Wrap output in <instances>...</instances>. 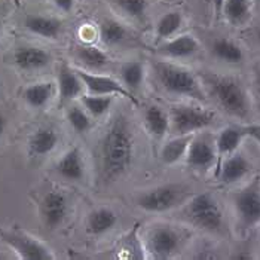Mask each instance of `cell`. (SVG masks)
<instances>
[{
	"mask_svg": "<svg viewBox=\"0 0 260 260\" xmlns=\"http://www.w3.org/2000/svg\"><path fill=\"white\" fill-rule=\"evenodd\" d=\"M82 107L89 113L92 118H100L104 113L109 112V109L113 104V95H92L86 94L80 97Z\"/></svg>",
	"mask_w": 260,
	"mask_h": 260,
	"instance_id": "4dcf8cb0",
	"label": "cell"
},
{
	"mask_svg": "<svg viewBox=\"0 0 260 260\" xmlns=\"http://www.w3.org/2000/svg\"><path fill=\"white\" fill-rule=\"evenodd\" d=\"M146 129L155 139H164L170 133V115L158 104H150L143 112Z\"/></svg>",
	"mask_w": 260,
	"mask_h": 260,
	"instance_id": "d6986e66",
	"label": "cell"
},
{
	"mask_svg": "<svg viewBox=\"0 0 260 260\" xmlns=\"http://www.w3.org/2000/svg\"><path fill=\"white\" fill-rule=\"evenodd\" d=\"M101 42L106 46H118L128 38L126 28L115 20H106L100 25Z\"/></svg>",
	"mask_w": 260,
	"mask_h": 260,
	"instance_id": "f546056e",
	"label": "cell"
},
{
	"mask_svg": "<svg viewBox=\"0 0 260 260\" xmlns=\"http://www.w3.org/2000/svg\"><path fill=\"white\" fill-rule=\"evenodd\" d=\"M58 144V134L52 128H39L28 140V150L33 156H46Z\"/></svg>",
	"mask_w": 260,
	"mask_h": 260,
	"instance_id": "7402d4cb",
	"label": "cell"
},
{
	"mask_svg": "<svg viewBox=\"0 0 260 260\" xmlns=\"http://www.w3.org/2000/svg\"><path fill=\"white\" fill-rule=\"evenodd\" d=\"M256 39H257V42H259L260 45V27L257 28V31H256Z\"/></svg>",
	"mask_w": 260,
	"mask_h": 260,
	"instance_id": "ab89813d",
	"label": "cell"
},
{
	"mask_svg": "<svg viewBox=\"0 0 260 260\" xmlns=\"http://www.w3.org/2000/svg\"><path fill=\"white\" fill-rule=\"evenodd\" d=\"M99 181L110 184L123 177L134 160V134L129 120L118 115L110 120L97 149Z\"/></svg>",
	"mask_w": 260,
	"mask_h": 260,
	"instance_id": "6da1fadb",
	"label": "cell"
},
{
	"mask_svg": "<svg viewBox=\"0 0 260 260\" xmlns=\"http://www.w3.org/2000/svg\"><path fill=\"white\" fill-rule=\"evenodd\" d=\"M0 241L11 247L22 260H54L52 251L35 237L22 231H5L0 228Z\"/></svg>",
	"mask_w": 260,
	"mask_h": 260,
	"instance_id": "9c48e42d",
	"label": "cell"
},
{
	"mask_svg": "<svg viewBox=\"0 0 260 260\" xmlns=\"http://www.w3.org/2000/svg\"><path fill=\"white\" fill-rule=\"evenodd\" d=\"M221 15L234 27H241L251 18V0H224Z\"/></svg>",
	"mask_w": 260,
	"mask_h": 260,
	"instance_id": "484cf974",
	"label": "cell"
},
{
	"mask_svg": "<svg viewBox=\"0 0 260 260\" xmlns=\"http://www.w3.org/2000/svg\"><path fill=\"white\" fill-rule=\"evenodd\" d=\"M189 198V190L179 183H167L143 190L136 198L137 207L147 213H167L179 205H183Z\"/></svg>",
	"mask_w": 260,
	"mask_h": 260,
	"instance_id": "ba28073f",
	"label": "cell"
},
{
	"mask_svg": "<svg viewBox=\"0 0 260 260\" xmlns=\"http://www.w3.org/2000/svg\"><path fill=\"white\" fill-rule=\"evenodd\" d=\"M0 259H6V256H2V254H0Z\"/></svg>",
	"mask_w": 260,
	"mask_h": 260,
	"instance_id": "b9f144b4",
	"label": "cell"
},
{
	"mask_svg": "<svg viewBox=\"0 0 260 260\" xmlns=\"http://www.w3.org/2000/svg\"><path fill=\"white\" fill-rule=\"evenodd\" d=\"M67 120H69L70 126L78 134L86 133L92 126V120H91L89 113L86 110H83V107H80L78 104H72L67 109Z\"/></svg>",
	"mask_w": 260,
	"mask_h": 260,
	"instance_id": "d6a6232c",
	"label": "cell"
},
{
	"mask_svg": "<svg viewBox=\"0 0 260 260\" xmlns=\"http://www.w3.org/2000/svg\"><path fill=\"white\" fill-rule=\"evenodd\" d=\"M201 51V45L192 35H180L174 39H167L158 48L162 57L170 60H187Z\"/></svg>",
	"mask_w": 260,
	"mask_h": 260,
	"instance_id": "5bb4252c",
	"label": "cell"
},
{
	"mask_svg": "<svg viewBox=\"0 0 260 260\" xmlns=\"http://www.w3.org/2000/svg\"><path fill=\"white\" fill-rule=\"evenodd\" d=\"M231 204L237 229L241 234L260 226V174L237 189L231 197Z\"/></svg>",
	"mask_w": 260,
	"mask_h": 260,
	"instance_id": "5b68a950",
	"label": "cell"
},
{
	"mask_svg": "<svg viewBox=\"0 0 260 260\" xmlns=\"http://www.w3.org/2000/svg\"><path fill=\"white\" fill-rule=\"evenodd\" d=\"M137 228L139 224H136L133 231L120 240L118 247L120 259H146L144 245L137 238Z\"/></svg>",
	"mask_w": 260,
	"mask_h": 260,
	"instance_id": "f1b7e54d",
	"label": "cell"
},
{
	"mask_svg": "<svg viewBox=\"0 0 260 260\" xmlns=\"http://www.w3.org/2000/svg\"><path fill=\"white\" fill-rule=\"evenodd\" d=\"M170 131L174 136L197 134L213 125L216 113L198 104L179 103L173 104L170 112Z\"/></svg>",
	"mask_w": 260,
	"mask_h": 260,
	"instance_id": "52a82bcc",
	"label": "cell"
},
{
	"mask_svg": "<svg viewBox=\"0 0 260 260\" xmlns=\"http://www.w3.org/2000/svg\"><path fill=\"white\" fill-rule=\"evenodd\" d=\"M54 94H55V83L54 82H38V83H33L24 89L22 99L30 107L42 109L52 100Z\"/></svg>",
	"mask_w": 260,
	"mask_h": 260,
	"instance_id": "cb8c5ba5",
	"label": "cell"
},
{
	"mask_svg": "<svg viewBox=\"0 0 260 260\" xmlns=\"http://www.w3.org/2000/svg\"><path fill=\"white\" fill-rule=\"evenodd\" d=\"M214 58L226 64H240L244 61V51L237 42L226 38H217L211 45Z\"/></svg>",
	"mask_w": 260,
	"mask_h": 260,
	"instance_id": "4316f807",
	"label": "cell"
},
{
	"mask_svg": "<svg viewBox=\"0 0 260 260\" xmlns=\"http://www.w3.org/2000/svg\"><path fill=\"white\" fill-rule=\"evenodd\" d=\"M76 73L82 80L88 94H92V95H119L123 99H128L133 104H139L136 95L131 94L119 80L109 78V76L97 75V73H91L86 70H78Z\"/></svg>",
	"mask_w": 260,
	"mask_h": 260,
	"instance_id": "8fae6325",
	"label": "cell"
},
{
	"mask_svg": "<svg viewBox=\"0 0 260 260\" xmlns=\"http://www.w3.org/2000/svg\"><path fill=\"white\" fill-rule=\"evenodd\" d=\"M183 24V15L180 12H168L160 17L156 24V40H167L174 36Z\"/></svg>",
	"mask_w": 260,
	"mask_h": 260,
	"instance_id": "1f68e13d",
	"label": "cell"
},
{
	"mask_svg": "<svg viewBox=\"0 0 260 260\" xmlns=\"http://www.w3.org/2000/svg\"><path fill=\"white\" fill-rule=\"evenodd\" d=\"M254 91H256V99H257V106L260 110V70L256 73V79H254Z\"/></svg>",
	"mask_w": 260,
	"mask_h": 260,
	"instance_id": "8d00e7d4",
	"label": "cell"
},
{
	"mask_svg": "<svg viewBox=\"0 0 260 260\" xmlns=\"http://www.w3.org/2000/svg\"><path fill=\"white\" fill-rule=\"evenodd\" d=\"M217 160V149L214 136L207 133H197L186 152L187 165L197 173L210 171Z\"/></svg>",
	"mask_w": 260,
	"mask_h": 260,
	"instance_id": "30bf717a",
	"label": "cell"
},
{
	"mask_svg": "<svg viewBox=\"0 0 260 260\" xmlns=\"http://www.w3.org/2000/svg\"><path fill=\"white\" fill-rule=\"evenodd\" d=\"M14 62L24 72H35L49 66L51 55L39 46H21L14 54Z\"/></svg>",
	"mask_w": 260,
	"mask_h": 260,
	"instance_id": "2e32d148",
	"label": "cell"
},
{
	"mask_svg": "<svg viewBox=\"0 0 260 260\" xmlns=\"http://www.w3.org/2000/svg\"><path fill=\"white\" fill-rule=\"evenodd\" d=\"M55 171L61 179L69 181H80L85 177V164L82 150L79 147L69 149L58 162L55 164Z\"/></svg>",
	"mask_w": 260,
	"mask_h": 260,
	"instance_id": "9a60e30c",
	"label": "cell"
},
{
	"mask_svg": "<svg viewBox=\"0 0 260 260\" xmlns=\"http://www.w3.org/2000/svg\"><path fill=\"white\" fill-rule=\"evenodd\" d=\"M183 219L204 232L219 234L224 223V216L219 201L211 193H198L183 204Z\"/></svg>",
	"mask_w": 260,
	"mask_h": 260,
	"instance_id": "277c9868",
	"label": "cell"
},
{
	"mask_svg": "<svg viewBox=\"0 0 260 260\" xmlns=\"http://www.w3.org/2000/svg\"><path fill=\"white\" fill-rule=\"evenodd\" d=\"M2 30H3V21L0 18V33H2Z\"/></svg>",
	"mask_w": 260,
	"mask_h": 260,
	"instance_id": "60d3db41",
	"label": "cell"
},
{
	"mask_svg": "<svg viewBox=\"0 0 260 260\" xmlns=\"http://www.w3.org/2000/svg\"><path fill=\"white\" fill-rule=\"evenodd\" d=\"M144 76H146V67L143 61H128L120 66L119 82L134 95L137 91H140L141 85L144 82Z\"/></svg>",
	"mask_w": 260,
	"mask_h": 260,
	"instance_id": "603a6c76",
	"label": "cell"
},
{
	"mask_svg": "<svg viewBox=\"0 0 260 260\" xmlns=\"http://www.w3.org/2000/svg\"><path fill=\"white\" fill-rule=\"evenodd\" d=\"M251 168L253 165L247 155L238 149L219 164V180L223 184H235L245 179L250 174Z\"/></svg>",
	"mask_w": 260,
	"mask_h": 260,
	"instance_id": "4fadbf2b",
	"label": "cell"
},
{
	"mask_svg": "<svg viewBox=\"0 0 260 260\" xmlns=\"http://www.w3.org/2000/svg\"><path fill=\"white\" fill-rule=\"evenodd\" d=\"M201 83L224 113L240 120H247L251 116V99L244 83L235 76L220 75L216 72H201Z\"/></svg>",
	"mask_w": 260,
	"mask_h": 260,
	"instance_id": "7a4b0ae2",
	"label": "cell"
},
{
	"mask_svg": "<svg viewBox=\"0 0 260 260\" xmlns=\"http://www.w3.org/2000/svg\"><path fill=\"white\" fill-rule=\"evenodd\" d=\"M82 88L83 83L78 76V73L73 69H70L67 64H61L58 78H57V89H58L61 104L78 99L82 94Z\"/></svg>",
	"mask_w": 260,
	"mask_h": 260,
	"instance_id": "ac0fdd59",
	"label": "cell"
},
{
	"mask_svg": "<svg viewBox=\"0 0 260 260\" xmlns=\"http://www.w3.org/2000/svg\"><path fill=\"white\" fill-rule=\"evenodd\" d=\"M244 133H245V137H251L253 140H256L260 144V123L244 125Z\"/></svg>",
	"mask_w": 260,
	"mask_h": 260,
	"instance_id": "e575fe53",
	"label": "cell"
},
{
	"mask_svg": "<svg viewBox=\"0 0 260 260\" xmlns=\"http://www.w3.org/2000/svg\"><path fill=\"white\" fill-rule=\"evenodd\" d=\"M184 231L168 223H158L150 226L144 237L143 245L144 251H147L152 259L167 260L179 254L184 247Z\"/></svg>",
	"mask_w": 260,
	"mask_h": 260,
	"instance_id": "8992f818",
	"label": "cell"
},
{
	"mask_svg": "<svg viewBox=\"0 0 260 260\" xmlns=\"http://www.w3.org/2000/svg\"><path fill=\"white\" fill-rule=\"evenodd\" d=\"M116 224H118V214L107 207H100L88 214L86 232L89 235L99 237L110 232Z\"/></svg>",
	"mask_w": 260,
	"mask_h": 260,
	"instance_id": "ffe728a7",
	"label": "cell"
},
{
	"mask_svg": "<svg viewBox=\"0 0 260 260\" xmlns=\"http://www.w3.org/2000/svg\"><path fill=\"white\" fill-rule=\"evenodd\" d=\"M129 18H143L147 3L146 0H112Z\"/></svg>",
	"mask_w": 260,
	"mask_h": 260,
	"instance_id": "836d02e7",
	"label": "cell"
},
{
	"mask_svg": "<svg viewBox=\"0 0 260 260\" xmlns=\"http://www.w3.org/2000/svg\"><path fill=\"white\" fill-rule=\"evenodd\" d=\"M195 134H184L176 136L174 139L167 141L160 149V160L165 165H174L186 156L189 144Z\"/></svg>",
	"mask_w": 260,
	"mask_h": 260,
	"instance_id": "d4e9b609",
	"label": "cell"
},
{
	"mask_svg": "<svg viewBox=\"0 0 260 260\" xmlns=\"http://www.w3.org/2000/svg\"><path fill=\"white\" fill-rule=\"evenodd\" d=\"M6 118L3 116V113L0 112V137L3 136V133H5V129H6Z\"/></svg>",
	"mask_w": 260,
	"mask_h": 260,
	"instance_id": "f35d334b",
	"label": "cell"
},
{
	"mask_svg": "<svg viewBox=\"0 0 260 260\" xmlns=\"http://www.w3.org/2000/svg\"><path fill=\"white\" fill-rule=\"evenodd\" d=\"M39 211L43 224L49 231H54L60 228L69 216V200L61 190H49L40 201Z\"/></svg>",
	"mask_w": 260,
	"mask_h": 260,
	"instance_id": "7c38bea8",
	"label": "cell"
},
{
	"mask_svg": "<svg viewBox=\"0 0 260 260\" xmlns=\"http://www.w3.org/2000/svg\"><path fill=\"white\" fill-rule=\"evenodd\" d=\"M244 139H245L244 125H229L220 129L219 134L214 137L216 149H217V159H220L221 162L226 156L237 152Z\"/></svg>",
	"mask_w": 260,
	"mask_h": 260,
	"instance_id": "e0dca14e",
	"label": "cell"
},
{
	"mask_svg": "<svg viewBox=\"0 0 260 260\" xmlns=\"http://www.w3.org/2000/svg\"><path fill=\"white\" fill-rule=\"evenodd\" d=\"M153 76L160 88L176 97L205 103L207 92L201 83L200 76L192 70L170 62V61H153L152 64Z\"/></svg>",
	"mask_w": 260,
	"mask_h": 260,
	"instance_id": "3957f363",
	"label": "cell"
},
{
	"mask_svg": "<svg viewBox=\"0 0 260 260\" xmlns=\"http://www.w3.org/2000/svg\"><path fill=\"white\" fill-rule=\"evenodd\" d=\"M52 2L62 12H70L75 6V0H52Z\"/></svg>",
	"mask_w": 260,
	"mask_h": 260,
	"instance_id": "d590c367",
	"label": "cell"
},
{
	"mask_svg": "<svg viewBox=\"0 0 260 260\" xmlns=\"http://www.w3.org/2000/svg\"><path fill=\"white\" fill-rule=\"evenodd\" d=\"M223 3H224V0H213V6H214V14H216V17H220L221 15Z\"/></svg>",
	"mask_w": 260,
	"mask_h": 260,
	"instance_id": "74e56055",
	"label": "cell"
},
{
	"mask_svg": "<svg viewBox=\"0 0 260 260\" xmlns=\"http://www.w3.org/2000/svg\"><path fill=\"white\" fill-rule=\"evenodd\" d=\"M24 27L33 35H38L46 39H57L62 30V24L60 20L52 17H43V15H28L24 20Z\"/></svg>",
	"mask_w": 260,
	"mask_h": 260,
	"instance_id": "44dd1931",
	"label": "cell"
},
{
	"mask_svg": "<svg viewBox=\"0 0 260 260\" xmlns=\"http://www.w3.org/2000/svg\"><path fill=\"white\" fill-rule=\"evenodd\" d=\"M76 58L88 70H101L109 62L107 55L101 49L89 45H83L76 49Z\"/></svg>",
	"mask_w": 260,
	"mask_h": 260,
	"instance_id": "83f0119b",
	"label": "cell"
}]
</instances>
